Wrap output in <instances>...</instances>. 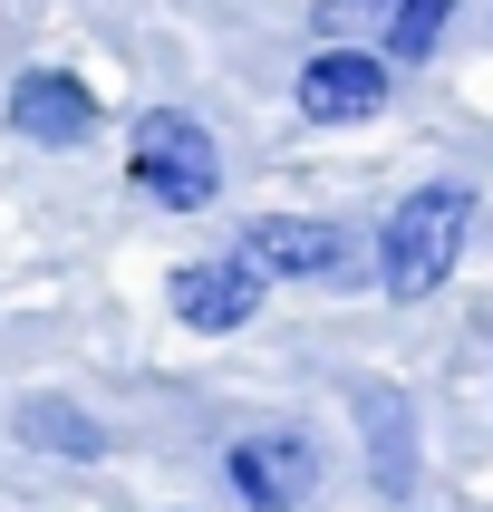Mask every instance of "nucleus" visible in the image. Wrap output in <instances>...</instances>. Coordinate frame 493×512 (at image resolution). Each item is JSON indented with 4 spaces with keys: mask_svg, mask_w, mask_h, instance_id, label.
Masks as SVG:
<instances>
[{
    "mask_svg": "<svg viewBox=\"0 0 493 512\" xmlns=\"http://www.w3.org/2000/svg\"><path fill=\"white\" fill-rule=\"evenodd\" d=\"M464 232H474V194H464V184H416V194L377 223V290H387V300L445 290V271L464 261Z\"/></svg>",
    "mask_w": 493,
    "mask_h": 512,
    "instance_id": "nucleus-1",
    "label": "nucleus"
},
{
    "mask_svg": "<svg viewBox=\"0 0 493 512\" xmlns=\"http://www.w3.org/2000/svg\"><path fill=\"white\" fill-rule=\"evenodd\" d=\"M126 165H136V184H145L155 203H174V213L213 203V184H223V155H213V136H203L184 107L136 116V136H126Z\"/></svg>",
    "mask_w": 493,
    "mask_h": 512,
    "instance_id": "nucleus-2",
    "label": "nucleus"
},
{
    "mask_svg": "<svg viewBox=\"0 0 493 512\" xmlns=\"http://www.w3.org/2000/svg\"><path fill=\"white\" fill-rule=\"evenodd\" d=\"M242 261H252L261 281H339L348 261H358V242L339 223H319V213H271V223L242 232Z\"/></svg>",
    "mask_w": 493,
    "mask_h": 512,
    "instance_id": "nucleus-3",
    "label": "nucleus"
},
{
    "mask_svg": "<svg viewBox=\"0 0 493 512\" xmlns=\"http://www.w3.org/2000/svg\"><path fill=\"white\" fill-rule=\"evenodd\" d=\"M174 319H184V329H203V339H232V329H242V319L261 310V271L242 252H213V261H184V271H174Z\"/></svg>",
    "mask_w": 493,
    "mask_h": 512,
    "instance_id": "nucleus-4",
    "label": "nucleus"
},
{
    "mask_svg": "<svg viewBox=\"0 0 493 512\" xmlns=\"http://www.w3.org/2000/svg\"><path fill=\"white\" fill-rule=\"evenodd\" d=\"M387 107V58L377 49H319L300 58V116L310 126H348V116Z\"/></svg>",
    "mask_w": 493,
    "mask_h": 512,
    "instance_id": "nucleus-5",
    "label": "nucleus"
},
{
    "mask_svg": "<svg viewBox=\"0 0 493 512\" xmlns=\"http://www.w3.org/2000/svg\"><path fill=\"white\" fill-rule=\"evenodd\" d=\"M223 464H232V493L252 512H290V503H310V484H319V455L300 435H242Z\"/></svg>",
    "mask_w": 493,
    "mask_h": 512,
    "instance_id": "nucleus-6",
    "label": "nucleus"
},
{
    "mask_svg": "<svg viewBox=\"0 0 493 512\" xmlns=\"http://www.w3.org/2000/svg\"><path fill=\"white\" fill-rule=\"evenodd\" d=\"M10 126H20L29 145H87L97 136V97H87L78 78H58V68H39V78L10 87Z\"/></svg>",
    "mask_w": 493,
    "mask_h": 512,
    "instance_id": "nucleus-7",
    "label": "nucleus"
},
{
    "mask_svg": "<svg viewBox=\"0 0 493 512\" xmlns=\"http://www.w3.org/2000/svg\"><path fill=\"white\" fill-rule=\"evenodd\" d=\"M348 406H358V426H368V474H377L387 493H416V406H406L387 377L358 387Z\"/></svg>",
    "mask_w": 493,
    "mask_h": 512,
    "instance_id": "nucleus-8",
    "label": "nucleus"
},
{
    "mask_svg": "<svg viewBox=\"0 0 493 512\" xmlns=\"http://www.w3.org/2000/svg\"><path fill=\"white\" fill-rule=\"evenodd\" d=\"M10 426H20V445L68 455V464H97V455H107V426H97L78 397H20V416H10Z\"/></svg>",
    "mask_w": 493,
    "mask_h": 512,
    "instance_id": "nucleus-9",
    "label": "nucleus"
},
{
    "mask_svg": "<svg viewBox=\"0 0 493 512\" xmlns=\"http://www.w3.org/2000/svg\"><path fill=\"white\" fill-rule=\"evenodd\" d=\"M445 20H455V0H397V20H387V49H377V58H426L435 39H445Z\"/></svg>",
    "mask_w": 493,
    "mask_h": 512,
    "instance_id": "nucleus-10",
    "label": "nucleus"
}]
</instances>
